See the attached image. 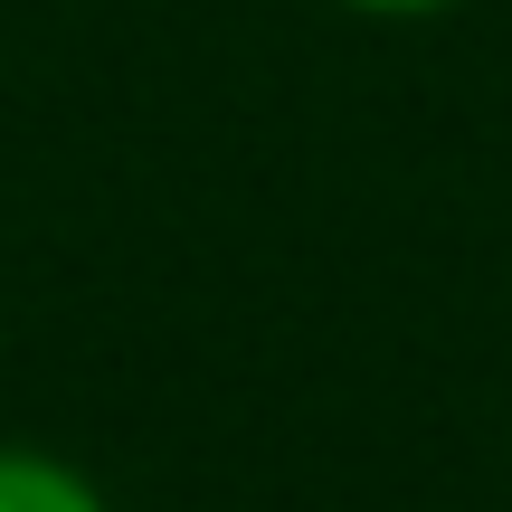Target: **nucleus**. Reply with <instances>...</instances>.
<instances>
[{
	"mask_svg": "<svg viewBox=\"0 0 512 512\" xmlns=\"http://www.w3.org/2000/svg\"><path fill=\"white\" fill-rule=\"evenodd\" d=\"M0 512H124L105 494L95 465H76L67 446L38 437H0Z\"/></svg>",
	"mask_w": 512,
	"mask_h": 512,
	"instance_id": "nucleus-1",
	"label": "nucleus"
},
{
	"mask_svg": "<svg viewBox=\"0 0 512 512\" xmlns=\"http://www.w3.org/2000/svg\"><path fill=\"white\" fill-rule=\"evenodd\" d=\"M323 10H342V19H380V29H408V19H446V10H465V0H323Z\"/></svg>",
	"mask_w": 512,
	"mask_h": 512,
	"instance_id": "nucleus-2",
	"label": "nucleus"
},
{
	"mask_svg": "<svg viewBox=\"0 0 512 512\" xmlns=\"http://www.w3.org/2000/svg\"><path fill=\"white\" fill-rule=\"evenodd\" d=\"M0 361H10V313H0Z\"/></svg>",
	"mask_w": 512,
	"mask_h": 512,
	"instance_id": "nucleus-3",
	"label": "nucleus"
}]
</instances>
